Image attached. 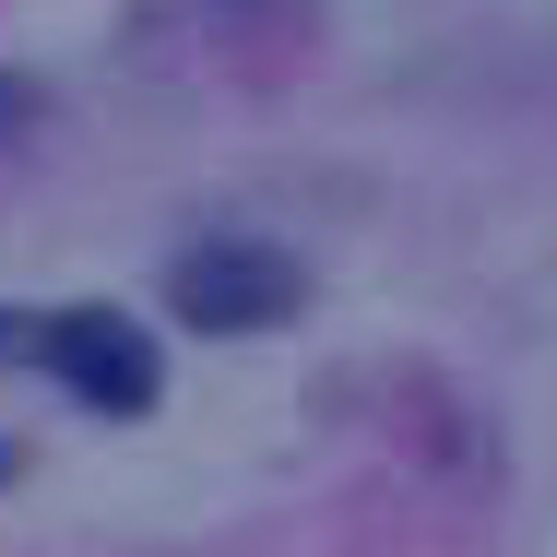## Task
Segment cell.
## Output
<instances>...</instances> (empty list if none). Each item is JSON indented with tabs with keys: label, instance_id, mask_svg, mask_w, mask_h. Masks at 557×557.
Segmentation results:
<instances>
[{
	"label": "cell",
	"instance_id": "obj_1",
	"mask_svg": "<svg viewBox=\"0 0 557 557\" xmlns=\"http://www.w3.org/2000/svg\"><path fill=\"white\" fill-rule=\"evenodd\" d=\"M0 368H48L72 404L96 416H143L166 392L154 333H131L119 309H0Z\"/></svg>",
	"mask_w": 557,
	"mask_h": 557
},
{
	"label": "cell",
	"instance_id": "obj_2",
	"mask_svg": "<svg viewBox=\"0 0 557 557\" xmlns=\"http://www.w3.org/2000/svg\"><path fill=\"white\" fill-rule=\"evenodd\" d=\"M166 297H178L190 333H261V321L297 309V261L261 249V237H202V249L166 273Z\"/></svg>",
	"mask_w": 557,
	"mask_h": 557
},
{
	"label": "cell",
	"instance_id": "obj_3",
	"mask_svg": "<svg viewBox=\"0 0 557 557\" xmlns=\"http://www.w3.org/2000/svg\"><path fill=\"white\" fill-rule=\"evenodd\" d=\"M0 486H12V440H0Z\"/></svg>",
	"mask_w": 557,
	"mask_h": 557
}]
</instances>
